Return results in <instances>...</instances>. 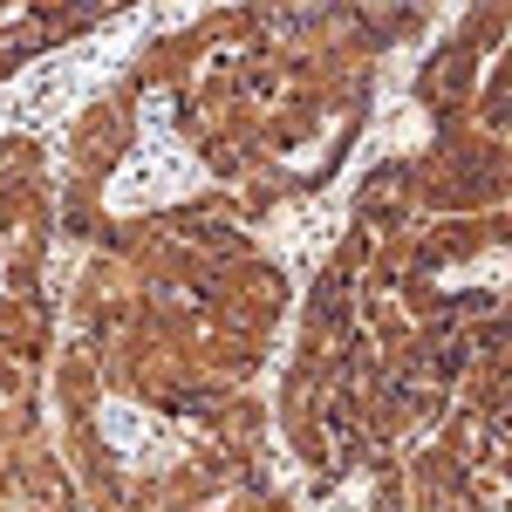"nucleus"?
<instances>
[{
    "mask_svg": "<svg viewBox=\"0 0 512 512\" xmlns=\"http://www.w3.org/2000/svg\"><path fill=\"white\" fill-rule=\"evenodd\" d=\"M198 185V164L185 158V151H164V144H151V151H137L130 158V171L117 178V205L130 212V205H158V198H185Z\"/></svg>",
    "mask_w": 512,
    "mask_h": 512,
    "instance_id": "obj_1",
    "label": "nucleus"
},
{
    "mask_svg": "<svg viewBox=\"0 0 512 512\" xmlns=\"http://www.w3.org/2000/svg\"><path fill=\"white\" fill-rule=\"evenodd\" d=\"M103 431H110V444H117L123 458H137V465H144V458L158 451V437H151V424H144V417H137L130 403H110V410H103Z\"/></svg>",
    "mask_w": 512,
    "mask_h": 512,
    "instance_id": "obj_2",
    "label": "nucleus"
}]
</instances>
